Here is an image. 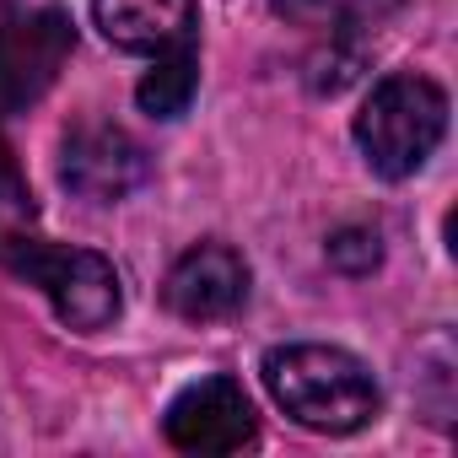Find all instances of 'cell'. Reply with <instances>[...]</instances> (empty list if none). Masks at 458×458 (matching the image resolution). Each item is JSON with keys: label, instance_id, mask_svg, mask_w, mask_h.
<instances>
[{"label": "cell", "instance_id": "7", "mask_svg": "<svg viewBox=\"0 0 458 458\" xmlns=\"http://www.w3.org/2000/svg\"><path fill=\"white\" fill-rule=\"evenodd\" d=\"M249 259L233 243H194L162 281V302L189 324L233 318L249 302Z\"/></svg>", "mask_w": 458, "mask_h": 458}, {"label": "cell", "instance_id": "2", "mask_svg": "<svg viewBox=\"0 0 458 458\" xmlns=\"http://www.w3.org/2000/svg\"><path fill=\"white\" fill-rule=\"evenodd\" d=\"M0 270H12L28 286H38L49 297L55 318L76 335L108 329L124 308L119 270L98 249H65V243L22 233V226H0Z\"/></svg>", "mask_w": 458, "mask_h": 458}, {"label": "cell", "instance_id": "4", "mask_svg": "<svg viewBox=\"0 0 458 458\" xmlns=\"http://www.w3.org/2000/svg\"><path fill=\"white\" fill-rule=\"evenodd\" d=\"M76 49V28L60 6H6L0 12V119L28 114Z\"/></svg>", "mask_w": 458, "mask_h": 458}, {"label": "cell", "instance_id": "12", "mask_svg": "<svg viewBox=\"0 0 458 458\" xmlns=\"http://www.w3.org/2000/svg\"><path fill=\"white\" fill-rule=\"evenodd\" d=\"M22 221H33V189L22 178L12 146L0 140V226H22Z\"/></svg>", "mask_w": 458, "mask_h": 458}, {"label": "cell", "instance_id": "3", "mask_svg": "<svg viewBox=\"0 0 458 458\" xmlns=\"http://www.w3.org/2000/svg\"><path fill=\"white\" fill-rule=\"evenodd\" d=\"M442 135H447V92L420 71L383 76L356 114V146L367 167L388 183L415 178L442 146Z\"/></svg>", "mask_w": 458, "mask_h": 458}, {"label": "cell", "instance_id": "11", "mask_svg": "<svg viewBox=\"0 0 458 458\" xmlns=\"http://www.w3.org/2000/svg\"><path fill=\"white\" fill-rule=\"evenodd\" d=\"M329 265L345 270V276H372L383 265V238L372 226H340L329 238Z\"/></svg>", "mask_w": 458, "mask_h": 458}, {"label": "cell", "instance_id": "6", "mask_svg": "<svg viewBox=\"0 0 458 458\" xmlns=\"http://www.w3.org/2000/svg\"><path fill=\"white\" fill-rule=\"evenodd\" d=\"M162 431L178 453H238L259 437V415H254V399L238 377H199L189 383L167 415H162Z\"/></svg>", "mask_w": 458, "mask_h": 458}, {"label": "cell", "instance_id": "8", "mask_svg": "<svg viewBox=\"0 0 458 458\" xmlns=\"http://www.w3.org/2000/svg\"><path fill=\"white\" fill-rule=\"evenodd\" d=\"M92 22L114 49L146 55V60L194 49V38H199L194 0H92Z\"/></svg>", "mask_w": 458, "mask_h": 458}, {"label": "cell", "instance_id": "1", "mask_svg": "<svg viewBox=\"0 0 458 458\" xmlns=\"http://www.w3.org/2000/svg\"><path fill=\"white\" fill-rule=\"evenodd\" d=\"M259 377H265L270 399L302 431H318V437H351V431L372 426L383 410V388H377L372 367L361 356H351L345 345H318V340L276 345V351H265Z\"/></svg>", "mask_w": 458, "mask_h": 458}, {"label": "cell", "instance_id": "5", "mask_svg": "<svg viewBox=\"0 0 458 458\" xmlns=\"http://www.w3.org/2000/svg\"><path fill=\"white\" fill-rule=\"evenodd\" d=\"M146 173H151L146 146L108 119H81L60 146V183L92 205H119L146 183Z\"/></svg>", "mask_w": 458, "mask_h": 458}, {"label": "cell", "instance_id": "9", "mask_svg": "<svg viewBox=\"0 0 458 458\" xmlns=\"http://www.w3.org/2000/svg\"><path fill=\"white\" fill-rule=\"evenodd\" d=\"M404 0H270V12L292 28H308L318 38H351L361 44V33L383 28Z\"/></svg>", "mask_w": 458, "mask_h": 458}, {"label": "cell", "instance_id": "10", "mask_svg": "<svg viewBox=\"0 0 458 458\" xmlns=\"http://www.w3.org/2000/svg\"><path fill=\"white\" fill-rule=\"evenodd\" d=\"M194 87H199V55L194 49H173V55H157L151 71L135 81V103L151 119H178V114H189Z\"/></svg>", "mask_w": 458, "mask_h": 458}]
</instances>
